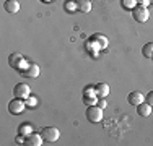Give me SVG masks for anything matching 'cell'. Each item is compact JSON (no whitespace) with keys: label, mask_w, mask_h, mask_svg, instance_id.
Wrapping results in <instances>:
<instances>
[{"label":"cell","mask_w":153,"mask_h":146,"mask_svg":"<svg viewBox=\"0 0 153 146\" xmlns=\"http://www.w3.org/2000/svg\"><path fill=\"white\" fill-rule=\"evenodd\" d=\"M108 38L104 34H100V32H96V34H93L91 38L88 39V42H86V49H91L94 52H100V50L106 49L108 47Z\"/></svg>","instance_id":"cell-1"},{"label":"cell","mask_w":153,"mask_h":146,"mask_svg":"<svg viewBox=\"0 0 153 146\" xmlns=\"http://www.w3.org/2000/svg\"><path fill=\"white\" fill-rule=\"evenodd\" d=\"M8 63H10V67L13 68V70H18V72H23L25 68L28 67V62H26V58H25L23 55H21L20 52H13V54H10L8 55Z\"/></svg>","instance_id":"cell-2"},{"label":"cell","mask_w":153,"mask_h":146,"mask_svg":"<svg viewBox=\"0 0 153 146\" xmlns=\"http://www.w3.org/2000/svg\"><path fill=\"white\" fill-rule=\"evenodd\" d=\"M86 119H88L90 122H93V123L101 122V120H103V109H101L98 104L88 105V107H86Z\"/></svg>","instance_id":"cell-3"},{"label":"cell","mask_w":153,"mask_h":146,"mask_svg":"<svg viewBox=\"0 0 153 146\" xmlns=\"http://www.w3.org/2000/svg\"><path fill=\"white\" fill-rule=\"evenodd\" d=\"M41 136L44 138L46 143H56L60 138V131H59V128H56V127H46V128H42V131H41Z\"/></svg>","instance_id":"cell-4"},{"label":"cell","mask_w":153,"mask_h":146,"mask_svg":"<svg viewBox=\"0 0 153 146\" xmlns=\"http://www.w3.org/2000/svg\"><path fill=\"white\" fill-rule=\"evenodd\" d=\"M26 107H28V105H26V101H25V99H18V97H15L13 101L8 102V112H10V114H13V115L23 114V111Z\"/></svg>","instance_id":"cell-5"},{"label":"cell","mask_w":153,"mask_h":146,"mask_svg":"<svg viewBox=\"0 0 153 146\" xmlns=\"http://www.w3.org/2000/svg\"><path fill=\"white\" fill-rule=\"evenodd\" d=\"M132 16L137 23H147L148 18H150V13H148V8L147 7H142V5H137L135 8L132 10Z\"/></svg>","instance_id":"cell-6"},{"label":"cell","mask_w":153,"mask_h":146,"mask_svg":"<svg viewBox=\"0 0 153 146\" xmlns=\"http://www.w3.org/2000/svg\"><path fill=\"white\" fill-rule=\"evenodd\" d=\"M98 99H100V97H98L96 91H94V86H86L85 89H83V102L86 104V107L98 104Z\"/></svg>","instance_id":"cell-7"},{"label":"cell","mask_w":153,"mask_h":146,"mask_svg":"<svg viewBox=\"0 0 153 146\" xmlns=\"http://www.w3.org/2000/svg\"><path fill=\"white\" fill-rule=\"evenodd\" d=\"M13 94L18 99H25L26 101L28 97L31 96V88L26 85V83H18V85L13 88Z\"/></svg>","instance_id":"cell-8"},{"label":"cell","mask_w":153,"mask_h":146,"mask_svg":"<svg viewBox=\"0 0 153 146\" xmlns=\"http://www.w3.org/2000/svg\"><path fill=\"white\" fill-rule=\"evenodd\" d=\"M39 65H36V63H30L26 68H25L23 72H21V75L23 76H26V78H33V80H36L39 76Z\"/></svg>","instance_id":"cell-9"},{"label":"cell","mask_w":153,"mask_h":146,"mask_svg":"<svg viewBox=\"0 0 153 146\" xmlns=\"http://www.w3.org/2000/svg\"><path fill=\"white\" fill-rule=\"evenodd\" d=\"M145 101V96L140 93V91H132V93H129V96H127V102H129L130 105H137L142 104V102Z\"/></svg>","instance_id":"cell-10"},{"label":"cell","mask_w":153,"mask_h":146,"mask_svg":"<svg viewBox=\"0 0 153 146\" xmlns=\"http://www.w3.org/2000/svg\"><path fill=\"white\" fill-rule=\"evenodd\" d=\"M152 111H153V105L148 104L147 101H143L142 104L137 105V114L140 115V117H150Z\"/></svg>","instance_id":"cell-11"},{"label":"cell","mask_w":153,"mask_h":146,"mask_svg":"<svg viewBox=\"0 0 153 146\" xmlns=\"http://www.w3.org/2000/svg\"><path fill=\"white\" fill-rule=\"evenodd\" d=\"M42 143H44V138L41 136V133H34V131H33L31 135H28L26 136V145L28 146H41Z\"/></svg>","instance_id":"cell-12"},{"label":"cell","mask_w":153,"mask_h":146,"mask_svg":"<svg viewBox=\"0 0 153 146\" xmlns=\"http://www.w3.org/2000/svg\"><path fill=\"white\" fill-rule=\"evenodd\" d=\"M3 8L8 13H18L20 12V2H18V0H7V2L3 3Z\"/></svg>","instance_id":"cell-13"},{"label":"cell","mask_w":153,"mask_h":146,"mask_svg":"<svg viewBox=\"0 0 153 146\" xmlns=\"http://www.w3.org/2000/svg\"><path fill=\"white\" fill-rule=\"evenodd\" d=\"M94 91H96L98 97H106L109 94V85L108 83H98V85H94Z\"/></svg>","instance_id":"cell-14"},{"label":"cell","mask_w":153,"mask_h":146,"mask_svg":"<svg viewBox=\"0 0 153 146\" xmlns=\"http://www.w3.org/2000/svg\"><path fill=\"white\" fill-rule=\"evenodd\" d=\"M76 5H78V10L82 13L91 12V2H90V0H76Z\"/></svg>","instance_id":"cell-15"},{"label":"cell","mask_w":153,"mask_h":146,"mask_svg":"<svg viewBox=\"0 0 153 146\" xmlns=\"http://www.w3.org/2000/svg\"><path fill=\"white\" fill-rule=\"evenodd\" d=\"M142 54L147 58H153V42H147L143 47H142Z\"/></svg>","instance_id":"cell-16"},{"label":"cell","mask_w":153,"mask_h":146,"mask_svg":"<svg viewBox=\"0 0 153 146\" xmlns=\"http://www.w3.org/2000/svg\"><path fill=\"white\" fill-rule=\"evenodd\" d=\"M18 130H20V133L25 135V136H28V135L33 133V127L30 125V123H21V125L18 127Z\"/></svg>","instance_id":"cell-17"},{"label":"cell","mask_w":153,"mask_h":146,"mask_svg":"<svg viewBox=\"0 0 153 146\" xmlns=\"http://www.w3.org/2000/svg\"><path fill=\"white\" fill-rule=\"evenodd\" d=\"M65 10L68 13H75V10H78V5L75 3V0H67L65 2Z\"/></svg>","instance_id":"cell-18"},{"label":"cell","mask_w":153,"mask_h":146,"mask_svg":"<svg viewBox=\"0 0 153 146\" xmlns=\"http://www.w3.org/2000/svg\"><path fill=\"white\" fill-rule=\"evenodd\" d=\"M122 7L124 8H129V10H134L137 7V0H122Z\"/></svg>","instance_id":"cell-19"},{"label":"cell","mask_w":153,"mask_h":146,"mask_svg":"<svg viewBox=\"0 0 153 146\" xmlns=\"http://www.w3.org/2000/svg\"><path fill=\"white\" fill-rule=\"evenodd\" d=\"M26 105H28V107H31V109H34L36 105H38V99H36V97H33V96H30L26 99Z\"/></svg>","instance_id":"cell-20"},{"label":"cell","mask_w":153,"mask_h":146,"mask_svg":"<svg viewBox=\"0 0 153 146\" xmlns=\"http://www.w3.org/2000/svg\"><path fill=\"white\" fill-rule=\"evenodd\" d=\"M15 143L16 145H26V136H25V135H21V133H18L16 138H15Z\"/></svg>","instance_id":"cell-21"},{"label":"cell","mask_w":153,"mask_h":146,"mask_svg":"<svg viewBox=\"0 0 153 146\" xmlns=\"http://www.w3.org/2000/svg\"><path fill=\"white\" fill-rule=\"evenodd\" d=\"M145 101H147L148 104H152V105H153V91H150V93H148L147 96H145Z\"/></svg>","instance_id":"cell-22"},{"label":"cell","mask_w":153,"mask_h":146,"mask_svg":"<svg viewBox=\"0 0 153 146\" xmlns=\"http://www.w3.org/2000/svg\"><path fill=\"white\" fill-rule=\"evenodd\" d=\"M98 105H100L101 109H104V107L108 105V102L104 101V97H100V99H98Z\"/></svg>","instance_id":"cell-23"},{"label":"cell","mask_w":153,"mask_h":146,"mask_svg":"<svg viewBox=\"0 0 153 146\" xmlns=\"http://www.w3.org/2000/svg\"><path fill=\"white\" fill-rule=\"evenodd\" d=\"M137 5H142V7H147L150 5V0H137Z\"/></svg>","instance_id":"cell-24"},{"label":"cell","mask_w":153,"mask_h":146,"mask_svg":"<svg viewBox=\"0 0 153 146\" xmlns=\"http://www.w3.org/2000/svg\"><path fill=\"white\" fill-rule=\"evenodd\" d=\"M41 2H42V3H51L52 0H41Z\"/></svg>","instance_id":"cell-25"},{"label":"cell","mask_w":153,"mask_h":146,"mask_svg":"<svg viewBox=\"0 0 153 146\" xmlns=\"http://www.w3.org/2000/svg\"><path fill=\"white\" fill-rule=\"evenodd\" d=\"M150 5H153V0H150Z\"/></svg>","instance_id":"cell-26"}]
</instances>
